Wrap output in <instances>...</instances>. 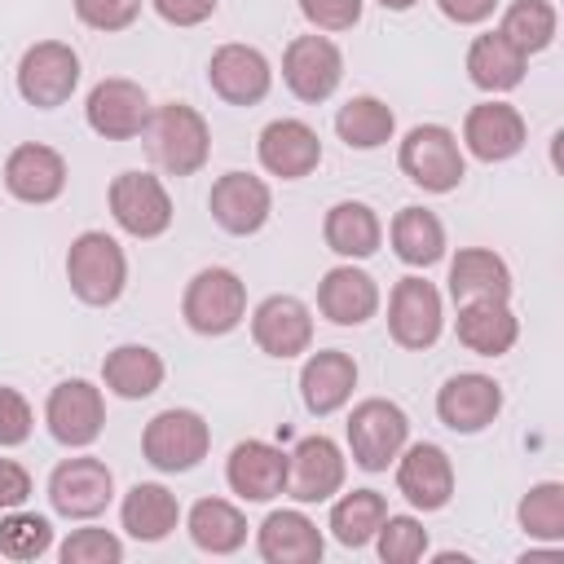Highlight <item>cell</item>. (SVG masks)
I'll return each instance as SVG.
<instances>
[{"mask_svg": "<svg viewBox=\"0 0 564 564\" xmlns=\"http://www.w3.org/2000/svg\"><path fill=\"white\" fill-rule=\"evenodd\" d=\"M145 150H150V159H154L163 172L189 176V172H198V167L207 163V154H212V132H207V123H203V115H198L194 106L172 101V106H159V110L145 119Z\"/></svg>", "mask_w": 564, "mask_h": 564, "instance_id": "6da1fadb", "label": "cell"}, {"mask_svg": "<svg viewBox=\"0 0 564 564\" xmlns=\"http://www.w3.org/2000/svg\"><path fill=\"white\" fill-rule=\"evenodd\" d=\"M66 278L84 304H115L128 282V260L110 234L88 229L66 251Z\"/></svg>", "mask_w": 564, "mask_h": 564, "instance_id": "7a4b0ae2", "label": "cell"}, {"mask_svg": "<svg viewBox=\"0 0 564 564\" xmlns=\"http://www.w3.org/2000/svg\"><path fill=\"white\" fill-rule=\"evenodd\" d=\"M405 432H410V419H405L401 405H392L383 397L361 401L348 414V449H352V463L361 471H383L401 454Z\"/></svg>", "mask_w": 564, "mask_h": 564, "instance_id": "3957f363", "label": "cell"}, {"mask_svg": "<svg viewBox=\"0 0 564 564\" xmlns=\"http://www.w3.org/2000/svg\"><path fill=\"white\" fill-rule=\"evenodd\" d=\"M185 322L198 335H225L242 322L247 313V286L238 282V273L212 264L203 273H194V282L185 286Z\"/></svg>", "mask_w": 564, "mask_h": 564, "instance_id": "277c9868", "label": "cell"}, {"mask_svg": "<svg viewBox=\"0 0 564 564\" xmlns=\"http://www.w3.org/2000/svg\"><path fill=\"white\" fill-rule=\"evenodd\" d=\"M212 445V432L207 423L194 414V410H163L145 423V436H141V449H145V463L159 467V471H189L203 463Z\"/></svg>", "mask_w": 564, "mask_h": 564, "instance_id": "5b68a950", "label": "cell"}, {"mask_svg": "<svg viewBox=\"0 0 564 564\" xmlns=\"http://www.w3.org/2000/svg\"><path fill=\"white\" fill-rule=\"evenodd\" d=\"M75 84H79V57L62 40H40L18 62V93L40 110L62 106L75 93Z\"/></svg>", "mask_w": 564, "mask_h": 564, "instance_id": "8992f818", "label": "cell"}, {"mask_svg": "<svg viewBox=\"0 0 564 564\" xmlns=\"http://www.w3.org/2000/svg\"><path fill=\"white\" fill-rule=\"evenodd\" d=\"M397 159H401V172L414 185L432 189V194H445V189H454L463 181V150H458L454 132L441 128V123L410 128V137L401 141Z\"/></svg>", "mask_w": 564, "mask_h": 564, "instance_id": "52a82bcc", "label": "cell"}, {"mask_svg": "<svg viewBox=\"0 0 564 564\" xmlns=\"http://www.w3.org/2000/svg\"><path fill=\"white\" fill-rule=\"evenodd\" d=\"M110 212L132 238H159L172 225V198L150 172H119L110 185Z\"/></svg>", "mask_w": 564, "mask_h": 564, "instance_id": "ba28073f", "label": "cell"}, {"mask_svg": "<svg viewBox=\"0 0 564 564\" xmlns=\"http://www.w3.org/2000/svg\"><path fill=\"white\" fill-rule=\"evenodd\" d=\"M110 498H115V480L101 458H66L48 476V502L57 516L88 520V516H101Z\"/></svg>", "mask_w": 564, "mask_h": 564, "instance_id": "9c48e42d", "label": "cell"}, {"mask_svg": "<svg viewBox=\"0 0 564 564\" xmlns=\"http://www.w3.org/2000/svg\"><path fill=\"white\" fill-rule=\"evenodd\" d=\"M344 57L326 35H300L286 44L282 57V79L300 101H326L339 88Z\"/></svg>", "mask_w": 564, "mask_h": 564, "instance_id": "30bf717a", "label": "cell"}, {"mask_svg": "<svg viewBox=\"0 0 564 564\" xmlns=\"http://www.w3.org/2000/svg\"><path fill=\"white\" fill-rule=\"evenodd\" d=\"M344 485V454L330 436H304L286 454V489L295 502H326Z\"/></svg>", "mask_w": 564, "mask_h": 564, "instance_id": "8fae6325", "label": "cell"}, {"mask_svg": "<svg viewBox=\"0 0 564 564\" xmlns=\"http://www.w3.org/2000/svg\"><path fill=\"white\" fill-rule=\"evenodd\" d=\"M388 330L401 348H432L441 335V295L423 278H401L388 300Z\"/></svg>", "mask_w": 564, "mask_h": 564, "instance_id": "7c38bea8", "label": "cell"}, {"mask_svg": "<svg viewBox=\"0 0 564 564\" xmlns=\"http://www.w3.org/2000/svg\"><path fill=\"white\" fill-rule=\"evenodd\" d=\"M84 110H88V128L106 141H128V137L145 132V119H150L145 88L132 79H101L88 93Z\"/></svg>", "mask_w": 564, "mask_h": 564, "instance_id": "4fadbf2b", "label": "cell"}, {"mask_svg": "<svg viewBox=\"0 0 564 564\" xmlns=\"http://www.w3.org/2000/svg\"><path fill=\"white\" fill-rule=\"evenodd\" d=\"M44 419H48L53 441H62V445H93L97 432H101L106 405H101V392L88 379H66V383H57L48 392Z\"/></svg>", "mask_w": 564, "mask_h": 564, "instance_id": "5bb4252c", "label": "cell"}, {"mask_svg": "<svg viewBox=\"0 0 564 564\" xmlns=\"http://www.w3.org/2000/svg\"><path fill=\"white\" fill-rule=\"evenodd\" d=\"M207 79L216 88V97H225L229 106H256L269 84H273V70L264 62L260 48L251 44H220L207 62Z\"/></svg>", "mask_w": 564, "mask_h": 564, "instance_id": "9a60e30c", "label": "cell"}, {"mask_svg": "<svg viewBox=\"0 0 564 564\" xmlns=\"http://www.w3.org/2000/svg\"><path fill=\"white\" fill-rule=\"evenodd\" d=\"M498 410H502V388L476 370L445 379V388L436 392V414L454 432H480L498 419Z\"/></svg>", "mask_w": 564, "mask_h": 564, "instance_id": "2e32d148", "label": "cell"}, {"mask_svg": "<svg viewBox=\"0 0 564 564\" xmlns=\"http://www.w3.org/2000/svg\"><path fill=\"white\" fill-rule=\"evenodd\" d=\"M260 163L282 181H300L322 163V141L304 119H273L260 132Z\"/></svg>", "mask_w": 564, "mask_h": 564, "instance_id": "e0dca14e", "label": "cell"}, {"mask_svg": "<svg viewBox=\"0 0 564 564\" xmlns=\"http://www.w3.org/2000/svg\"><path fill=\"white\" fill-rule=\"evenodd\" d=\"M225 480L238 498L247 502H269L273 494L286 489V454L269 441H242L234 445L229 454V467H225Z\"/></svg>", "mask_w": 564, "mask_h": 564, "instance_id": "ac0fdd59", "label": "cell"}, {"mask_svg": "<svg viewBox=\"0 0 564 564\" xmlns=\"http://www.w3.org/2000/svg\"><path fill=\"white\" fill-rule=\"evenodd\" d=\"M212 216L229 234H256L269 220V185L251 172H225L207 198Z\"/></svg>", "mask_w": 564, "mask_h": 564, "instance_id": "d6986e66", "label": "cell"}, {"mask_svg": "<svg viewBox=\"0 0 564 564\" xmlns=\"http://www.w3.org/2000/svg\"><path fill=\"white\" fill-rule=\"evenodd\" d=\"M397 489L414 502V507H423V511H436V507H445L449 502V494H454V467H449V454L441 449V445H410L405 454H401V463H397Z\"/></svg>", "mask_w": 564, "mask_h": 564, "instance_id": "ffe728a7", "label": "cell"}, {"mask_svg": "<svg viewBox=\"0 0 564 564\" xmlns=\"http://www.w3.org/2000/svg\"><path fill=\"white\" fill-rule=\"evenodd\" d=\"M251 335L269 357H295L313 339V317L295 295H269L251 313Z\"/></svg>", "mask_w": 564, "mask_h": 564, "instance_id": "44dd1931", "label": "cell"}, {"mask_svg": "<svg viewBox=\"0 0 564 564\" xmlns=\"http://www.w3.org/2000/svg\"><path fill=\"white\" fill-rule=\"evenodd\" d=\"M463 141L476 159L485 163H502L511 159L520 145H524V119L516 106L507 101H485V106H471L467 110V123H463Z\"/></svg>", "mask_w": 564, "mask_h": 564, "instance_id": "7402d4cb", "label": "cell"}, {"mask_svg": "<svg viewBox=\"0 0 564 564\" xmlns=\"http://www.w3.org/2000/svg\"><path fill=\"white\" fill-rule=\"evenodd\" d=\"M4 185L22 203H53L66 185V163L57 150L26 141L4 159Z\"/></svg>", "mask_w": 564, "mask_h": 564, "instance_id": "603a6c76", "label": "cell"}, {"mask_svg": "<svg viewBox=\"0 0 564 564\" xmlns=\"http://www.w3.org/2000/svg\"><path fill=\"white\" fill-rule=\"evenodd\" d=\"M317 308L335 322V326H361L366 317H375L379 308V286L370 273L352 269V264H339L322 278L317 286Z\"/></svg>", "mask_w": 564, "mask_h": 564, "instance_id": "cb8c5ba5", "label": "cell"}, {"mask_svg": "<svg viewBox=\"0 0 564 564\" xmlns=\"http://www.w3.org/2000/svg\"><path fill=\"white\" fill-rule=\"evenodd\" d=\"M357 388V361L339 348H326V352H313L300 370V392H304V405L313 414H335Z\"/></svg>", "mask_w": 564, "mask_h": 564, "instance_id": "d4e9b609", "label": "cell"}, {"mask_svg": "<svg viewBox=\"0 0 564 564\" xmlns=\"http://www.w3.org/2000/svg\"><path fill=\"white\" fill-rule=\"evenodd\" d=\"M520 335L516 313L507 300H467L458 304V344L480 357H502Z\"/></svg>", "mask_w": 564, "mask_h": 564, "instance_id": "484cf974", "label": "cell"}, {"mask_svg": "<svg viewBox=\"0 0 564 564\" xmlns=\"http://www.w3.org/2000/svg\"><path fill=\"white\" fill-rule=\"evenodd\" d=\"M269 564H313L322 560V533L304 511H269L256 538Z\"/></svg>", "mask_w": 564, "mask_h": 564, "instance_id": "4316f807", "label": "cell"}, {"mask_svg": "<svg viewBox=\"0 0 564 564\" xmlns=\"http://www.w3.org/2000/svg\"><path fill=\"white\" fill-rule=\"evenodd\" d=\"M449 295L458 304H467V300H507L511 295V273H507L502 256H494L485 247L458 251L454 264H449Z\"/></svg>", "mask_w": 564, "mask_h": 564, "instance_id": "83f0119b", "label": "cell"}, {"mask_svg": "<svg viewBox=\"0 0 564 564\" xmlns=\"http://www.w3.org/2000/svg\"><path fill=\"white\" fill-rule=\"evenodd\" d=\"M467 75L485 93H507L524 79V53L511 40H502L498 31L476 35L471 48H467Z\"/></svg>", "mask_w": 564, "mask_h": 564, "instance_id": "f1b7e54d", "label": "cell"}, {"mask_svg": "<svg viewBox=\"0 0 564 564\" xmlns=\"http://www.w3.org/2000/svg\"><path fill=\"white\" fill-rule=\"evenodd\" d=\"M101 379H106V388H110L115 397L141 401V397H150V392L163 383V361H159V352L145 348V344H119V348L101 361Z\"/></svg>", "mask_w": 564, "mask_h": 564, "instance_id": "f546056e", "label": "cell"}, {"mask_svg": "<svg viewBox=\"0 0 564 564\" xmlns=\"http://www.w3.org/2000/svg\"><path fill=\"white\" fill-rule=\"evenodd\" d=\"M119 516H123V529H128L137 542H163V538L176 529L181 507H176V498H172L163 485H150V480H145V485H132V489H128Z\"/></svg>", "mask_w": 564, "mask_h": 564, "instance_id": "4dcf8cb0", "label": "cell"}, {"mask_svg": "<svg viewBox=\"0 0 564 564\" xmlns=\"http://www.w3.org/2000/svg\"><path fill=\"white\" fill-rule=\"evenodd\" d=\"M383 225L366 203H335L326 212V247L348 256V260H366L379 251Z\"/></svg>", "mask_w": 564, "mask_h": 564, "instance_id": "1f68e13d", "label": "cell"}, {"mask_svg": "<svg viewBox=\"0 0 564 564\" xmlns=\"http://www.w3.org/2000/svg\"><path fill=\"white\" fill-rule=\"evenodd\" d=\"M189 538H194V546H203L212 555H229V551H238L247 542V520H242V511L234 502L203 498L189 511Z\"/></svg>", "mask_w": 564, "mask_h": 564, "instance_id": "d6a6232c", "label": "cell"}, {"mask_svg": "<svg viewBox=\"0 0 564 564\" xmlns=\"http://www.w3.org/2000/svg\"><path fill=\"white\" fill-rule=\"evenodd\" d=\"M392 247L405 264H436L445 256V229L423 207H401L392 220Z\"/></svg>", "mask_w": 564, "mask_h": 564, "instance_id": "836d02e7", "label": "cell"}, {"mask_svg": "<svg viewBox=\"0 0 564 564\" xmlns=\"http://www.w3.org/2000/svg\"><path fill=\"white\" fill-rule=\"evenodd\" d=\"M383 516H388L383 494H375V489H352V494H344V498L330 507V529H335V538H339L344 546H366V542L379 533Z\"/></svg>", "mask_w": 564, "mask_h": 564, "instance_id": "e575fe53", "label": "cell"}, {"mask_svg": "<svg viewBox=\"0 0 564 564\" xmlns=\"http://www.w3.org/2000/svg\"><path fill=\"white\" fill-rule=\"evenodd\" d=\"M392 128H397V119H392V110H388L379 97H352V101L339 106V115H335V132H339L344 145H352V150H375V145H383V141L392 137Z\"/></svg>", "mask_w": 564, "mask_h": 564, "instance_id": "d590c367", "label": "cell"}, {"mask_svg": "<svg viewBox=\"0 0 564 564\" xmlns=\"http://www.w3.org/2000/svg\"><path fill=\"white\" fill-rule=\"evenodd\" d=\"M502 40H511L524 57L546 48L555 40V9L546 0H516L507 13H502V26H498Z\"/></svg>", "mask_w": 564, "mask_h": 564, "instance_id": "8d00e7d4", "label": "cell"}, {"mask_svg": "<svg viewBox=\"0 0 564 564\" xmlns=\"http://www.w3.org/2000/svg\"><path fill=\"white\" fill-rule=\"evenodd\" d=\"M520 524H524L529 538L560 542L564 538V485H555V480L533 485L520 502Z\"/></svg>", "mask_w": 564, "mask_h": 564, "instance_id": "74e56055", "label": "cell"}, {"mask_svg": "<svg viewBox=\"0 0 564 564\" xmlns=\"http://www.w3.org/2000/svg\"><path fill=\"white\" fill-rule=\"evenodd\" d=\"M48 542H53V529H48L44 516L18 511V507L9 516H0V555H9V560H35V555L48 551Z\"/></svg>", "mask_w": 564, "mask_h": 564, "instance_id": "f35d334b", "label": "cell"}, {"mask_svg": "<svg viewBox=\"0 0 564 564\" xmlns=\"http://www.w3.org/2000/svg\"><path fill=\"white\" fill-rule=\"evenodd\" d=\"M375 538H379V555L388 564H414L427 551V529L414 516H383Z\"/></svg>", "mask_w": 564, "mask_h": 564, "instance_id": "ab89813d", "label": "cell"}, {"mask_svg": "<svg viewBox=\"0 0 564 564\" xmlns=\"http://www.w3.org/2000/svg\"><path fill=\"white\" fill-rule=\"evenodd\" d=\"M62 560L66 564H119L123 560V546L106 529H75L62 542Z\"/></svg>", "mask_w": 564, "mask_h": 564, "instance_id": "60d3db41", "label": "cell"}, {"mask_svg": "<svg viewBox=\"0 0 564 564\" xmlns=\"http://www.w3.org/2000/svg\"><path fill=\"white\" fill-rule=\"evenodd\" d=\"M75 13L93 31H123L137 22L141 0H75Z\"/></svg>", "mask_w": 564, "mask_h": 564, "instance_id": "b9f144b4", "label": "cell"}, {"mask_svg": "<svg viewBox=\"0 0 564 564\" xmlns=\"http://www.w3.org/2000/svg\"><path fill=\"white\" fill-rule=\"evenodd\" d=\"M300 13L317 31H348L361 18V0H300Z\"/></svg>", "mask_w": 564, "mask_h": 564, "instance_id": "7bdbcfd3", "label": "cell"}, {"mask_svg": "<svg viewBox=\"0 0 564 564\" xmlns=\"http://www.w3.org/2000/svg\"><path fill=\"white\" fill-rule=\"evenodd\" d=\"M31 436V405L18 388H0V445H22Z\"/></svg>", "mask_w": 564, "mask_h": 564, "instance_id": "ee69618b", "label": "cell"}, {"mask_svg": "<svg viewBox=\"0 0 564 564\" xmlns=\"http://www.w3.org/2000/svg\"><path fill=\"white\" fill-rule=\"evenodd\" d=\"M154 13L172 26H198L216 13V0H154Z\"/></svg>", "mask_w": 564, "mask_h": 564, "instance_id": "f6af8a7d", "label": "cell"}, {"mask_svg": "<svg viewBox=\"0 0 564 564\" xmlns=\"http://www.w3.org/2000/svg\"><path fill=\"white\" fill-rule=\"evenodd\" d=\"M26 498H31V476H26V467L13 463V458H0V511L22 507Z\"/></svg>", "mask_w": 564, "mask_h": 564, "instance_id": "bcb514c9", "label": "cell"}, {"mask_svg": "<svg viewBox=\"0 0 564 564\" xmlns=\"http://www.w3.org/2000/svg\"><path fill=\"white\" fill-rule=\"evenodd\" d=\"M449 22H485L498 0H436Z\"/></svg>", "mask_w": 564, "mask_h": 564, "instance_id": "7dc6e473", "label": "cell"}, {"mask_svg": "<svg viewBox=\"0 0 564 564\" xmlns=\"http://www.w3.org/2000/svg\"><path fill=\"white\" fill-rule=\"evenodd\" d=\"M379 4H383V9H392V13H405V9H410V4H419V0H379Z\"/></svg>", "mask_w": 564, "mask_h": 564, "instance_id": "c3c4849f", "label": "cell"}]
</instances>
